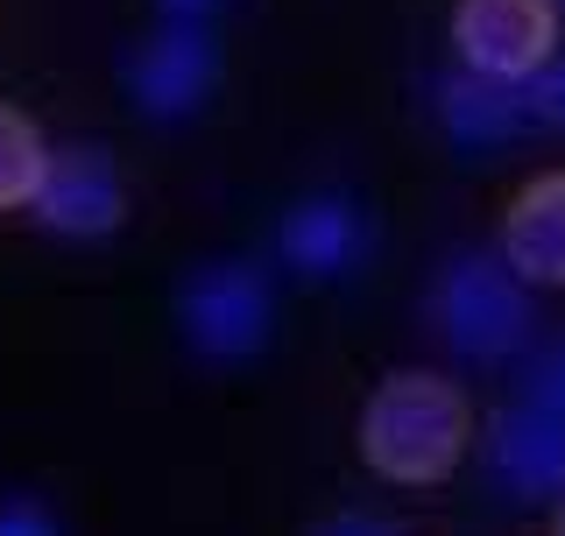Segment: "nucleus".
<instances>
[{
  "label": "nucleus",
  "mask_w": 565,
  "mask_h": 536,
  "mask_svg": "<svg viewBox=\"0 0 565 536\" xmlns=\"http://www.w3.org/2000/svg\"><path fill=\"white\" fill-rule=\"evenodd\" d=\"M467 396L446 382V374H424V367H403L375 382V396L361 409V459L375 467L382 480L396 487H431L446 480L459 459H467Z\"/></svg>",
  "instance_id": "nucleus-1"
},
{
  "label": "nucleus",
  "mask_w": 565,
  "mask_h": 536,
  "mask_svg": "<svg viewBox=\"0 0 565 536\" xmlns=\"http://www.w3.org/2000/svg\"><path fill=\"white\" fill-rule=\"evenodd\" d=\"M431 325L467 361H509L530 339V297L523 276L502 255H452L431 276Z\"/></svg>",
  "instance_id": "nucleus-2"
},
{
  "label": "nucleus",
  "mask_w": 565,
  "mask_h": 536,
  "mask_svg": "<svg viewBox=\"0 0 565 536\" xmlns=\"http://www.w3.org/2000/svg\"><path fill=\"white\" fill-rule=\"evenodd\" d=\"M177 325L205 361H255L276 325V297L247 261H205L177 290Z\"/></svg>",
  "instance_id": "nucleus-3"
},
{
  "label": "nucleus",
  "mask_w": 565,
  "mask_h": 536,
  "mask_svg": "<svg viewBox=\"0 0 565 536\" xmlns=\"http://www.w3.org/2000/svg\"><path fill=\"white\" fill-rule=\"evenodd\" d=\"M452 43L473 78L523 85L552 64L558 43V0H459L452 8Z\"/></svg>",
  "instance_id": "nucleus-4"
},
{
  "label": "nucleus",
  "mask_w": 565,
  "mask_h": 536,
  "mask_svg": "<svg viewBox=\"0 0 565 536\" xmlns=\"http://www.w3.org/2000/svg\"><path fill=\"white\" fill-rule=\"evenodd\" d=\"M29 212L50 226V234H64V240H99V234H114V226L128 219V184H120L114 156H99V149H57Z\"/></svg>",
  "instance_id": "nucleus-5"
},
{
  "label": "nucleus",
  "mask_w": 565,
  "mask_h": 536,
  "mask_svg": "<svg viewBox=\"0 0 565 536\" xmlns=\"http://www.w3.org/2000/svg\"><path fill=\"white\" fill-rule=\"evenodd\" d=\"M205 93H212V43H205V29H191V22L170 14V22L128 57V99L156 120H177Z\"/></svg>",
  "instance_id": "nucleus-6"
},
{
  "label": "nucleus",
  "mask_w": 565,
  "mask_h": 536,
  "mask_svg": "<svg viewBox=\"0 0 565 536\" xmlns=\"http://www.w3.org/2000/svg\"><path fill=\"white\" fill-rule=\"evenodd\" d=\"M502 261L516 268L523 282H544L558 290L565 282V170H544L530 176L516 199L502 205Z\"/></svg>",
  "instance_id": "nucleus-7"
},
{
  "label": "nucleus",
  "mask_w": 565,
  "mask_h": 536,
  "mask_svg": "<svg viewBox=\"0 0 565 536\" xmlns=\"http://www.w3.org/2000/svg\"><path fill=\"white\" fill-rule=\"evenodd\" d=\"M494 473H502V487H516L523 502H552L565 494V417L558 409H509L502 424H494Z\"/></svg>",
  "instance_id": "nucleus-8"
},
{
  "label": "nucleus",
  "mask_w": 565,
  "mask_h": 536,
  "mask_svg": "<svg viewBox=\"0 0 565 536\" xmlns=\"http://www.w3.org/2000/svg\"><path fill=\"white\" fill-rule=\"evenodd\" d=\"M276 247H282V261H290L297 276H347V268L361 261V247H367V226H361V212L347 199L318 191V199L282 212Z\"/></svg>",
  "instance_id": "nucleus-9"
},
{
  "label": "nucleus",
  "mask_w": 565,
  "mask_h": 536,
  "mask_svg": "<svg viewBox=\"0 0 565 536\" xmlns=\"http://www.w3.org/2000/svg\"><path fill=\"white\" fill-rule=\"evenodd\" d=\"M438 114H446L452 141H509V135L530 128L523 85H494V78H473V71L438 85Z\"/></svg>",
  "instance_id": "nucleus-10"
},
{
  "label": "nucleus",
  "mask_w": 565,
  "mask_h": 536,
  "mask_svg": "<svg viewBox=\"0 0 565 536\" xmlns=\"http://www.w3.org/2000/svg\"><path fill=\"white\" fill-rule=\"evenodd\" d=\"M43 176H50V149H43V135H35V120L22 106H0V212L35 205Z\"/></svg>",
  "instance_id": "nucleus-11"
},
{
  "label": "nucleus",
  "mask_w": 565,
  "mask_h": 536,
  "mask_svg": "<svg viewBox=\"0 0 565 536\" xmlns=\"http://www.w3.org/2000/svg\"><path fill=\"white\" fill-rule=\"evenodd\" d=\"M523 114L530 128H565V57H552L537 78H523Z\"/></svg>",
  "instance_id": "nucleus-12"
},
{
  "label": "nucleus",
  "mask_w": 565,
  "mask_h": 536,
  "mask_svg": "<svg viewBox=\"0 0 565 536\" xmlns=\"http://www.w3.org/2000/svg\"><path fill=\"white\" fill-rule=\"evenodd\" d=\"M0 536H64L35 494H0Z\"/></svg>",
  "instance_id": "nucleus-13"
},
{
  "label": "nucleus",
  "mask_w": 565,
  "mask_h": 536,
  "mask_svg": "<svg viewBox=\"0 0 565 536\" xmlns=\"http://www.w3.org/2000/svg\"><path fill=\"white\" fill-rule=\"evenodd\" d=\"M523 403H537V409H558V417H565V339H558L552 353H544L537 367H530V396H523Z\"/></svg>",
  "instance_id": "nucleus-14"
},
{
  "label": "nucleus",
  "mask_w": 565,
  "mask_h": 536,
  "mask_svg": "<svg viewBox=\"0 0 565 536\" xmlns=\"http://www.w3.org/2000/svg\"><path fill=\"white\" fill-rule=\"evenodd\" d=\"M311 536H396V529H388L382 515H326Z\"/></svg>",
  "instance_id": "nucleus-15"
},
{
  "label": "nucleus",
  "mask_w": 565,
  "mask_h": 536,
  "mask_svg": "<svg viewBox=\"0 0 565 536\" xmlns=\"http://www.w3.org/2000/svg\"><path fill=\"white\" fill-rule=\"evenodd\" d=\"M163 8L177 14V22H191V14H205V8H212V0H163Z\"/></svg>",
  "instance_id": "nucleus-16"
},
{
  "label": "nucleus",
  "mask_w": 565,
  "mask_h": 536,
  "mask_svg": "<svg viewBox=\"0 0 565 536\" xmlns=\"http://www.w3.org/2000/svg\"><path fill=\"white\" fill-rule=\"evenodd\" d=\"M552 536H565V502H558V515H552Z\"/></svg>",
  "instance_id": "nucleus-17"
},
{
  "label": "nucleus",
  "mask_w": 565,
  "mask_h": 536,
  "mask_svg": "<svg viewBox=\"0 0 565 536\" xmlns=\"http://www.w3.org/2000/svg\"><path fill=\"white\" fill-rule=\"evenodd\" d=\"M558 8H565V0H558Z\"/></svg>",
  "instance_id": "nucleus-18"
}]
</instances>
